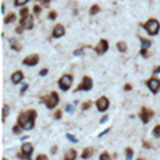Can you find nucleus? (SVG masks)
<instances>
[{"mask_svg": "<svg viewBox=\"0 0 160 160\" xmlns=\"http://www.w3.org/2000/svg\"><path fill=\"white\" fill-rule=\"evenodd\" d=\"M157 73H160V66L155 67V70H153V74H157Z\"/></svg>", "mask_w": 160, "mask_h": 160, "instance_id": "nucleus-39", "label": "nucleus"}, {"mask_svg": "<svg viewBox=\"0 0 160 160\" xmlns=\"http://www.w3.org/2000/svg\"><path fill=\"white\" fill-rule=\"evenodd\" d=\"M23 79H24V73L20 70H17L11 74V83H14V84H18L20 82H23Z\"/></svg>", "mask_w": 160, "mask_h": 160, "instance_id": "nucleus-13", "label": "nucleus"}, {"mask_svg": "<svg viewBox=\"0 0 160 160\" xmlns=\"http://www.w3.org/2000/svg\"><path fill=\"white\" fill-rule=\"evenodd\" d=\"M46 74H48V69H42L41 72H39V76H42V77L46 76Z\"/></svg>", "mask_w": 160, "mask_h": 160, "instance_id": "nucleus-35", "label": "nucleus"}, {"mask_svg": "<svg viewBox=\"0 0 160 160\" xmlns=\"http://www.w3.org/2000/svg\"><path fill=\"white\" fill-rule=\"evenodd\" d=\"M74 55H82V49H77V51H74Z\"/></svg>", "mask_w": 160, "mask_h": 160, "instance_id": "nucleus-44", "label": "nucleus"}, {"mask_svg": "<svg viewBox=\"0 0 160 160\" xmlns=\"http://www.w3.org/2000/svg\"><path fill=\"white\" fill-rule=\"evenodd\" d=\"M117 48H118V51H119V52H127V49H128L127 44H125L124 41L118 42V44H117Z\"/></svg>", "mask_w": 160, "mask_h": 160, "instance_id": "nucleus-19", "label": "nucleus"}, {"mask_svg": "<svg viewBox=\"0 0 160 160\" xmlns=\"http://www.w3.org/2000/svg\"><path fill=\"white\" fill-rule=\"evenodd\" d=\"M107 121H108V117L105 115V117H103V118H101V121H100V122H101V124H104V122H107Z\"/></svg>", "mask_w": 160, "mask_h": 160, "instance_id": "nucleus-41", "label": "nucleus"}, {"mask_svg": "<svg viewBox=\"0 0 160 160\" xmlns=\"http://www.w3.org/2000/svg\"><path fill=\"white\" fill-rule=\"evenodd\" d=\"M66 138H67L70 142H73V143H76V142H77V139H76L73 135H70V133H67V135H66Z\"/></svg>", "mask_w": 160, "mask_h": 160, "instance_id": "nucleus-30", "label": "nucleus"}, {"mask_svg": "<svg viewBox=\"0 0 160 160\" xmlns=\"http://www.w3.org/2000/svg\"><path fill=\"white\" fill-rule=\"evenodd\" d=\"M38 62H39V56L38 55H30V56L24 58L23 63L25 66H35V65H38Z\"/></svg>", "mask_w": 160, "mask_h": 160, "instance_id": "nucleus-11", "label": "nucleus"}, {"mask_svg": "<svg viewBox=\"0 0 160 160\" xmlns=\"http://www.w3.org/2000/svg\"><path fill=\"white\" fill-rule=\"evenodd\" d=\"M99 11H100V7L97 4H94V6H91V8H90V16H96Z\"/></svg>", "mask_w": 160, "mask_h": 160, "instance_id": "nucleus-22", "label": "nucleus"}, {"mask_svg": "<svg viewBox=\"0 0 160 160\" xmlns=\"http://www.w3.org/2000/svg\"><path fill=\"white\" fill-rule=\"evenodd\" d=\"M49 2H51V0H41V3L44 4V6H48V4H49Z\"/></svg>", "mask_w": 160, "mask_h": 160, "instance_id": "nucleus-42", "label": "nucleus"}, {"mask_svg": "<svg viewBox=\"0 0 160 160\" xmlns=\"http://www.w3.org/2000/svg\"><path fill=\"white\" fill-rule=\"evenodd\" d=\"M13 21H16V14H14V13H10V14H7V16L4 17V23H6V24L13 23Z\"/></svg>", "mask_w": 160, "mask_h": 160, "instance_id": "nucleus-18", "label": "nucleus"}, {"mask_svg": "<svg viewBox=\"0 0 160 160\" xmlns=\"http://www.w3.org/2000/svg\"><path fill=\"white\" fill-rule=\"evenodd\" d=\"M52 35L53 38H61L65 35V27L62 24H56L53 27V31H52Z\"/></svg>", "mask_w": 160, "mask_h": 160, "instance_id": "nucleus-12", "label": "nucleus"}, {"mask_svg": "<svg viewBox=\"0 0 160 160\" xmlns=\"http://www.w3.org/2000/svg\"><path fill=\"white\" fill-rule=\"evenodd\" d=\"M96 105H97V110L100 112H104V111L108 110V107H110V101L107 97H100L97 101H96Z\"/></svg>", "mask_w": 160, "mask_h": 160, "instance_id": "nucleus-9", "label": "nucleus"}, {"mask_svg": "<svg viewBox=\"0 0 160 160\" xmlns=\"http://www.w3.org/2000/svg\"><path fill=\"white\" fill-rule=\"evenodd\" d=\"M39 13H41V6H34V14L38 16Z\"/></svg>", "mask_w": 160, "mask_h": 160, "instance_id": "nucleus-32", "label": "nucleus"}, {"mask_svg": "<svg viewBox=\"0 0 160 160\" xmlns=\"http://www.w3.org/2000/svg\"><path fill=\"white\" fill-rule=\"evenodd\" d=\"M10 46H11V49H14L16 52H20V51H21L20 42L17 41V39H14V38H11V39H10Z\"/></svg>", "mask_w": 160, "mask_h": 160, "instance_id": "nucleus-15", "label": "nucleus"}, {"mask_svg": "<svg viewBox=\"0 0 160 160\" xmlns=\"http://www.w3.org/2000/svg\"><path fill=\"white\" fill-rule=\"evenodd\" d=\"M35 118H37V111L35 110H28V111H24L18 115L17 118V124L20 125L23 129H33L34 125H35Z\"/></svg>", "mask_w": 160, "mask_h": 160, "instance_id": "nucleus-1", "label": "nucleus"}, {"mask_svg": "<svg viewBox=\"0 0 160 160\" xmlns=\"http://www.w3.org/2000/svg\"><path fill=\"white\" fill-rule=\"evenodd\" d=\"M145 30H146V33L149 34V35H157L160 31V23L157 20H155V18H150V20H148L146 23H145Z\"/></svg>", "mask_w": 160, "mask_h": 160, "instance_id": "nucleus-2", "label": "nucleus"}, {"mask_svg": "<svg viewBox=\"0 0 160 160\" xmlns=\"http://www.w3.org/2000/svg\"><path fill=\"white\" fill-rule=\"evenodd\" d=\"M44 159H46L45 155H39V156H37V160H44Z\"/></svg>", "mask_w": 160, "mask_h": 160, "instance_id": "nucleus-40", "label": "nucleus"}, {"mask_svg": "<svg viewBox=\"0 0 160 160\" xmlns=\"http://www.w3.org/2000/svg\"><path fill=\"white\" fill-rule=\"evenodd\" d=\"M91 153H93V149L86 148L84 150H83V153H82V157H83V159H89V157H91Z\"/></svg>", "mask_w": 160, "mask_h": 160, "instance_id": "nucleus-20", "label": "nucleus"}, {"mask_svg": "<svg viewBox=\"0 0 160 160\" xmlns=\"http://www.w3.org/2000/svg\"><path fill=\"white\" fill-rule=\"evenodd\" d=\"M8 105H4L3 107V121H6V118H7V115H8Z\"/></svg>", "mask_w": 160, "mask_h": 160, "instance_id": "nucleus-25", "label": "nucleus"}, {"mask_svg": "<svg viewBox=\"0 0 160 160\" xmlns=\"http://www.w3.org/2000/svg\"><path fill=\"white\" fill-rule=\"evenodd\" d=\"M65 110L67 111V112H73V107H72V105H66Z\"/></svg>", "mask_w": 160, "mask_h": 160, "instance_id": "nucleus-38", "label": "nucleus"}, {"mask_svg": "<svg viewBox=\"0 0 160 160\" xmlns=\"http://www.w3.org/2000/svg\"><path fill=\"white\" fill-rule=\"evenodd\" d=\"M28 2L30 0H14V4H16L17 7H23V6H25Z\"/></svg>", "mask_w": 160, "mask_h": 160, "instance_id": "nucleus-23", "label": "nucleus"}, {"mask_svg": "<svg viewBox=\"0 0 160 160\" xmlns=\"http://www.w3.org/2000/svg\"><path fill=\"white\" fill-rule=\"evenodd\" d=\"M140 42H142V48H146V49H148L149 46L152 45V41H149V39H145V38H140Z\"/></svg>", "mask_w": 160, "mask_h": 160, "instance_id": "nucleus-21", "label": "nucleus"}, {"mask_svg": "<svg viewBox=\"0 0 160 160\" xmlns=\"http://www.w3.org/2000/svg\"><path fill=\"white\" fill-rule=\"evenodd\" d=\"M94 51L99 55H103V53H105L107 51H108V41L107 39H101V41L99 42V45L94 48Z\"/></svg>", "mask_w": 160, "mask_h": 160, "instance_id": "nucleus-10", "label": "nucleus"}, {"mask_svg": "<svg viewBox=\"0 0 160 160\" xmlns=\"http://www.w3.org/2000/svg\"><path fill=\"white\" fill-rule=\"evenodd\" d=\"M24 28H25L24 25H23V24H20V25H18V27H17V28H16V31H17V33H18V34H21V33H23V30H24Z\"/></svg>", "mask_w": 160, "mask_h": 160, "instance_id": "nucleus-34", "label": "nucleus"}, {"mask_svg": "<svg viewBox=\"0 0 160 160\" xmlns=\"http://www.w3.org/2000/svg\"><path fill=\"white\" fill-rule=\"evenodd\" d=\"M34 152V146L30 142H27V143L23 145V148H21V153L18 155V157H23V159H30L31 157V155H33Z\"/></svg>", "mask_w": 160, "mask_h": 160, "instance_id": "nucleus-7", "label": "nucleus"}, {"mask_svg": "<svg viewBox=\"0 0 160 160\" xmlns=\"http://www.w3.org/2000/svg\"><path fill=\"white\" fill-rule=\"evenodd\" d=\"M27 89H28V84H23V89H21L20 93H21V94H24L25 91H27Z\"/></svg>", "mask_w": 160, "mask_h": 160, "instance_id": "nucleus-36", "label": "nucleus"}, {"mask_svg": "<svg viewBox=\"0 0 160 160\" xmlns=\"http://www.w3.org/2000/svg\"><path fill=\"white\" fill-rule=\"evenodd\" d=\"M148 87H149V90L152 91L153 94H157L160 91V80L156 77H152V79H149L148 80Z\"/></svg>", "mask_w": 160, "mask_h": 160, "instance_id": "nucleus-8", "label": "nucleus"}, {"mask_svg": "<svg viewBox=\"0 0 160 160\" xmlns=\"http://www.w3.org/2000/svg\"><path fill=\"white\" fill-rule=\"evenodd\" d=\"M143 146H145V148H150V145L146 143V140H143Z\"/></svg>", "mask_w": 160, "mask_h": 160, "instance_id": "nucleus-45", "label": "nucleus"}, {"mask_svg": "<svg viewBox=\"0 0 160 160\" xmlns=\"http://www.w3.org/2000/svg\"><path fill=\"white\" fill-rule=\"evenodd\" d=\"M131 89H132V86H131V84H125V90H127V91H129Z\"/></svg>", "mask_w": 160, "mask_h": 160, "instance_id": "nucleus-43", "label": "nucleus"}, {"mask_svg": "<svg viewBox=\"0 0 160 160\" xmlns=\"http://www.w3.org/2000/svg\"><path fill=\"white\" fill-rule=\"evenodd\" d=\"M125 153H127V157H128V159H132V156H133V150H132L131 148H127Z\"/></svg>", "mask_w": 160, "mask_h": 160, "instance_id": "nucleus-26", "label": "nucleus"}, {"mask_svg": "<svg viewBox=\"0 0 160 160\" xmlns=\"http://www.w3.org/2000/svg\"><path fill=\"white\" fill-rule=\"evenodd\" d=\"M51 152H52V153H55V152H56V146H53V148L51 149Z\"/></svg>", "mask_w": 160, "mask_h": 160, "instance_id": "nucleus-46", "label": "nucleus"}, {"mask_svg": "<svg viewBox=\"0 0 160 160\" xmlns=\"http://www.w3.org/2000/svg\"><path fill=\"white\" fill-rule=\"evenodd\" d=\"M76 157H77V152H76L74 149H70L69 152H66V155H65L66 160H74Z\"/></svg>", "mask_w": 160, "mask_h": 160, "instance_id": "nucleus-16", "label": "nucleus"}, {"mask_svg": "<svg viewBox=\"0 0 160 160\" xmlns=\"http://www.w3.org/2000/svg\"><path fill=\"white\" fill-rule=\"evenodd\" d=\"M153 136L155 138H160V125H156L153 128Z\"/></svg>", "mask_w": 160, "mask_h": 160, "instance_id": "nucleus-24", "label": "nucleus"}, {"mask_svg": "<svg viewBox=\"0 0 160 160\" xmlns=\"http://www.w3.org/2000/svg\"><path fill=\"white\" fill-rule=\"evenodd\" d=\"M56 11H51L49 14H48V18H49V20H55V18H56Z\"/></svg>", "mask_w": 160, "mask_h": 160, "instance_id": "nucleus-31", "label": "nucleus"}, {"mask_svg": "<svg viewBox=\"0 0 160 160\" xmlns=\"http://www.w3.org/2000/svg\"><path fill=\"white\" fill-rule=\"evenodd\" d=\"M72 82H73V76L72 74H63L61 79H59V82H58V86L59 89L63 91H67L72 86Z\"/></svg>", "mask_w": 160, "mask_h": 160, "instance_id": "nucleus-3", "label": "nucleus"}, {"mask_svg": "<svg viewBox=\"0 0 160 160\" xmlns=\"http://www.w3.org/2000/svg\"><path fill=\"white\" fill-rule=\"evenodd\" d=\"M61 117H62V112H61V111H56V112H55V118L61 119Z\"/></svg>", "mask_w": 160, "mask_h": 160, "instance_id": "nucleus-37", "label": "nucleus"}, {"mask_svg": "<svg viewBox=\"0 0 160 160\" xmlns=\"http://www.w3.org/2000/svg\"><path fill=\"white\" fill-rule=\"evenodd\" d=\"M153 115H155L153 110H150L148 107H142V110H140V112H139V117H140V119H142L143 124H148L149 121L153 118Z\"/></svg>", "mask_w": 160, "mask_h": 160, "instance_id": "nucleus-6", "label": "nucleus"}, {"mask_svg": "<svg viewBox=\"0 0 160 160\" xmlns=\"http://www.w3.org/2000/svg\"><path fill=\"white\" fill-rule=\"evenodd\" d=\"M110 159H111V156L105 152H104L103 155H100V160H110Z\"/></svg>", "mask_w": 160, "mask_h": 160, "instance_id": "nucleus-28", "label": "nucleus"}, {"mask_svg": "<svg viewBox=\"0 0 160 160\" xmlns=\"http://www.w3.org/2000/svg\"><path fill=\"white\" fill-rule=\"evenodd\" d=\"M93 89V80H91L89 76H84L82 80V83L76 87V90L74 91H89Z\"/></svg>", "mask_w": 160, "mask_h": 160, "instance_id": "nucleus-4", "label": "nucleus"}, {"mask_svg": "<svg viewBox=\"0 0 160 160\" xmlns=\"http://www.w3.org/2000/svg\"><path fill=\"white\" fill-rule=\"evenodd\" d=\"M20 17H21V18H20V21L25 20V18L28 17V8L23 6V7H21V10H20Z\"/></svg>", "mask_w": 160, "mask_h": 160, "instance_id": "nucleus-17", "label": "nucleus"}, {"mask_svg": "<svg viewBox=\"0 0 160 160\" xmlns=\"http://www.w3.org/2000/svg\"><path fill=\"white\" fill-rule=\"evenodd\" d=\"M21 129H23V128H21L20 125L17 124V125H14V128H13V132H14V133H20Z\"/></svg>", "mask_w": 160, "mask_h": 160, "instance_id": "nucleus-29", "label": "nucleus"}, {"mask_svg": "<svg viewBox=\"0 0 160 160\" xmlns=\"http://www.w3.org/2000/svg\"><path fill=\"white\" fill-rule=\"evenodd\" d=\"M20 24H23L27 30H31L33 28V25H34V16H28L25 20L20 21Z\"/></svg>", "mask_w": 160, "mask_h": 160, "instance_id": "nucleus-14", "label": "nucleus"}, {"mask_svg": "<svg viewBox=\"0 0 160 160\" xmlns=\"http://www.w3.org/2000/svg\"><path fill=\"white\" fill-rule=\"evenodd\" d=\"M140 55L143 58H146L148 56V49H146V48H142V49H140Z\"/></svg>", "mask_w": 160, "mask_h": 160, "instance_id": "nucleus-33", "label": "nucleus"}, {"mask_svg": "<svg viewBox=\"0 0 160 160\" xmlns=\"http://www.w3.org/2000/svg\"><path fill=\"white\" fill-rule=\"evenodd\" d=\"M91 104H93V103H91V101H86V103H83V105H82V110H84V111H86V110H89V108H90V107H91Z\"/></svg>", "mask_w": 160, "mask_h": 160, "instance_id": "nucleus-27", "label": "nucleus"}, {"mask_svg": "<svg viewBox=\"0 0 160 160\" xmlns=\"http://www.w3.org/2000/svg\"><path fill=\"white\" fill-rule=\"evenodd\" d=\"M44 103H45V105L48 107V108H55V107L59 104V96H58L56 91H52L49 94V97H46V99L44 100Z\"/></svg>", "mask_w": 160, "mask_h": 160, "instance_id": "nucleus-5", "label": "nucleus"}]
</instances>
